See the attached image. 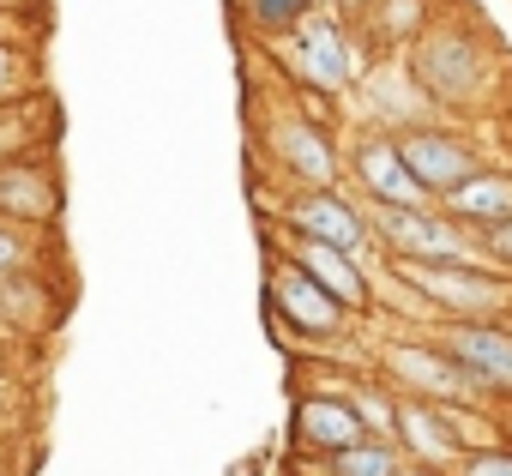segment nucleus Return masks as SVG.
I'll return each instance as SVG.
<instances>
[{
  "label": "nucleus",
  "mask_w": 512,
  "mask_h": 476,
  "mask_svg": "<svg viewBox=\"0 0 512 476\" xmlns=\"http://www.w3.org/2000/svg\"><path fill=\"white\" fill-rule=\"evenodd\" d=\"M350 169H356V181L368 187L374 205H398V211H422V205H434V193L410 175V163H404V151H398V133H362Z\"/></svg>",
  "instance_id": "39448f33"
},
{
  "label": "nucleus",
  "mask_w": 512,
  "mask_h": 476,
  "mask_svg": "<svg viewBox=\"0 0 512 476\" xmlns=\"http://www.w3.org/2000/svg\"><path fill=\"white\" fill-rule=\"evenodd\" d=\"M440 205L458 217V223H470V229H488V223H506L512 217V175H464L452 193H440Z\"/></svg>",
  "instance_id": "4468645a"
},
{
  "label": "nucleus",
  "mask_w": 512,
  "mask_h": 476,
  "mask_svg": "<svg viewBox=\"0 0 512 476\" xmlns=\"http://www.w3.org/2000/svg\"><path fill=\"white\" fill-rule=\"evenodd\" d=\"M290 260H296L320 290H332L350 314H362V308L374 302L368 272H362V260H356V254H344V248H332V242H314V235H296V242H290Z\"/></svg>",
  "instance_id": "9d476101"
},
{
  "label": "nucleus",
  "mask_w": 512,
  "mask_h": 476,
  "mask_svg": "<svg viewBox=\"0 0 512 476\" xmlns=\"http://www.w3.org/2000/svg\"><path fill=\"white\" fill-rule=\"evenodd\" d=\"M320 464H326V476H398V452L386 434H362L356 446L326 452Z\"/></svg>",
  "instance_id": "dca6fc26"
},
{
  "label": "nucleus",
  "mask_w": 512,
  "mask_h": 476,
  "mask_svg": "<svg viewBox=\"0 0 512 476\" xmlns=\"http://www.w3.org/2000/svg\"><path fill=\"white\" fill-rule=\"evenodd\" d=\"M374 229L392 260H422V266H488L482 235L470 223H458L446 205H422V211H398V205H374Z\"/></svg>",
  "instance_id": "f257e3e1"
},
{
  "label": "nucleus",
  "mask_w": 512,
  "mask_h": 476,
  "mask_svg": "<svg viewBox=\"0 0 512 476\" xmlns=\"http://www.w3.org/2000/svg\"><path fill=\"white\" fill-rule=\"evenodd\" d=\"M308 7H314V0H247V19L266 25V31H290Z\"/></svg>",
  "instance_id": "a211bd4d"
},
{
  "label": "nucleus",
  "mask_w": 512,
  "mask_h": 476,
  "mask_svg": "<svg viewBox=\"0 0 512 476\" xmlns=\"http://www.w3.org/2000/svg\"><path fill=\"white\" fill-rule=\"evenodd\" d=\"M482 235V254L500 266V272H512V217L506 223H488V229H476Z\"/></svg>",
  "instance_id": "5701e85b"
},
{
  "label": "nucleus",
  "mask_w": 512,
  "mask_h": 476,
  "mask_svg": "<svg viewBox=\"0 0 512 476\" xmlns=\"http://www.w3.org/2000/svg\"><path fill=\"white\" fill-rule=\"evenodd\" d=\"M7 7H13V0H0V13H7Z\"/></svg>",
  "instance_id": "bb28decb"
},
{
  "label": "nucleus",
  "mask_w": 512,
  "mask_h": 476,
  "mask_svg": "<svg viewBox=\"0 0 512 476\" xmlns=\"http://www.w3.org/2000/svg\"><path fill=\"white\" fill-rule=\"evenodd\" d=\"M368 428H362V416H356V404H344V398H302L296 404V446L308 452V458H326V452H344V446H356Z\"/></svg>",
  "instance_id": "9b49d317"
},
{
  "label": "nucleus",
  "mask_w": 512,
  "mask_h": 476,
  "mask_svg": "<svg viewBox=\"0 0 512 476\" xmlns=\"http://www.w3.org/2000/svg\"><path fill=\"white\" fill-rule=\"evenodd\" d=\"M31 91V61L13 49V43H0V103H13Z\"/></svg>",
  "instance_id": "aec40b11"
},
{
  "label": "nucleus",
  "mask_w": 512,
  "mask_h": 476,
  "mask_svg": "<svg viewBox=\"0 0 512 476\" xmlns=\"http://www.w3.org/2000/svg\"><path fill=\"white\" fill-rule=\"evenodd\" d=\"M272 157H284V169L302 175L308 187H332V181H338V151H332V139H326L314 121H302V115H290V121L272 127Z\"/></svg>",
  "instance_id": "f8f14e48"
},
{
  "label": "nucleus",
  "mask_w": 512,
  "mask_h": 476,
  "mask_svg": "<svg viewBox=\"0 0 512 476\" xmlns=\"http://www.w3.org/2000/svg\"><path fill=\"white\" fill-rule=\"evenodd\" d=\"M458 476H512V452H500V446H482V452L458 458Z\"/></svg>",
  "instance_id": "4be33fe9"
},
{
  "label": "nucleus",
  "mask_w": 512,
  "mask_h": 476,
  "mask_svg": "<svg viewBox=\"0 0 512 476\" xmlns=\"http://www.w3.org/2000/svg\"><path fill=\"white\" fill-rule=\"evenodd\" d=\"M356 416H362V428H368V434H386V440H392V428H398V398L356 392Z\"/></svg>",
  "instance_id": "6ab92c4d"
},
{
  "label": "nucleus",
  "mask_w": 512,
  "mask_h": 476,
  "mask_svg": "<svg viewBox=\"0 0 512 476\" xmlns=\"http://www.w3.org/2000/svg\"><path fill=\"white\" fill-rule=\"evenodd\" d=\"M440 350L482 386V392H512V332L494 320H452Z\"/></svg>",
  "instance_id": "6e6552de"
},
{
  "label": "nucleus",
  "mask_w": 512,
  "mask_h": 476,
  "mask_svg": "<svg viewBox=\"0 0 512 476\" xmlns=\"http://www.w3.org/2000/svg\"><path fill=\"white\" fill-rule=\"evenodd\" d=\"M25 266H31V248H25V235L0 223V284H7V278H19Z\"/></svg>",
  "instance_id": "412c9836"
},
{
  "label": "nucleus",
  "mask_w": 512,
  "mask_h": 476,
  "mask_svg": "<svg viewBox=\"0 0 512 476\" xmlns=\"http://www.w3.org/2000/svg\"><path fill=\"white\" fill-rule=\"evenodd\" d=\"M332 13H356V7H374V0H326Z\"/></svg>",
  "instance_id": "393cba45"
},
{
  "label": "nucleus",
  "mask_w": 512,
  "mask_h": 476,
  "mask_svg": "<svg viewBox=\"0 0 512 476\" xmlns=\"http://www.w3.org/2000/svg\"><path fill=\"white\" fill-rule=\"evenodd\" d=\"M7 410H13V392H7V380H0V422H7Z\"/></svg>",
  "instance_id": "a878e982"
},
{
  "label": "nucleus",
  "mask_w": 512,
  "mask_h": 476,
  "mask_svg": "<svg viewBox=\"0 0 512 476\" xmlns=\"http://www.w3.org/2000/svg\"><path fill=\"white\" fill-rule=\"evenodd\" d=\"M422 7H428V0H374V7H368V25H374L386 43H416Z\"/></svg>",
  "instance_id": "f3484780"
},
{
  "label": "nucleus",
  "mask_w": 512,
  "mask_h": 476,
  "mask_svg": "<svg viewBox=\"0 0 512 476\" xmlns=\"http://www.w3.org/2000/svg\"><path fill=\"white\" fill-rule=\"evenodd\" d=\"M266 296H272V314H278V320H290V326H296V332H308V338H332V332L344 326V314H350V308H344L332 290H320V284L290 260V254L266 272Z\"/></svg>",
  "instance_id": "20e7f679"
},
{
  "label": "nucleus",
  "mask_w": 512,
  "mask_h": 476,
  "mask_svg": "<svg viewBox=\"0 0 512 476\" xmlns=\"http://www.w3.org/2000/svg\"><path fill=\"white\" fill-rule=\"evenodd\" d=\"M392 368L416 386V398H464V404H476L482 398V386L446 356V350H428V344H398L392 350Z\"/></svg>",
  "instance_id": "ddd939ff"
},
{
  "label": "nucleus",
  "mask_w": 512,
  "mask_h": 476,
  "mask_svg": "<svg viewBox=\"0 0 512 476\" xmlns=\"http://www.w3.org/2000/svg\"><path fill=\"white\" fill-rule=\"evenodd\" d=\"M284 37V55H290V67H296V79L302 85H314V91H344V85H356L362 73H368V55H362V43L350 37V25L338 19V13H302L290 31H278Z\"/></svg>",
  "instance_id": "f03ea898"
},
{
  "label": "nucleus",
  "mask_w": 512,
  "mask_h": 476,
  "mask_svg": "<svg viewBox=\"0 0 512 476\" xmlns=\"http://www.w3.org/2000/svg\"><path fill=\"white\" fill-rule=\"evenodd\" d=\"M398 151H404L410 175H416L434 199L452 193L464 175H476V145H470L464 133H452V127H410V133H398Z\"/></svg>",
  "instance_id": "0eeeda50"
},
{
  "label": "nucleus",
  "mask_w": 512,
  "mask_h": 476,
  "mask_svg": "<svg viewBox=\"0 0 512 476\" xmlns=\"http://www.w3.org/2000/svg\"><path fill=\"white\" fill-rule=\"evenodd\" d=\"M398 284H410L422 302H434L452 320H494L512 308V272L488 266H422V260H392Z\"/></svg>",
  "instance_id": "7ed1b4c3"
},
{
  "label": "nucleus",
  "mask_w": 512,
  "mask_h": 476,
  "mask_svg": "<svg viewBox=\"0 0 512 476\" xmlns=\"http://www.w3.org/2000/svg\"><path fill=\"white\" fill-rule=\"evenodd\" d=\"M284 217H290V229H296V235L332 242V248H344V254H356V260H368V248H374L368 217H362L344 193H332V187H308V193H296Z\"/></svg>",
  "instance_id": "423d86ee"
},
{
  "label": "nucleus",
  "mask_w": 512,
  "mask_h": 476,
  "mask_svg": "<svg viewBox=\"0 0 512 476\" xmlns=\"http://www.w3.org/2000/svg\"><path fill=\"white\" fill-rule=\"evenodd\" d=\"M19 139H25V121H19V109H7V103H0V157H7Z\"/></svg>",
  "instance_id": "b1692460"
},
{
  "label": "nucleus",
  "mask_w": 512,
  "mask_h": 476,
  "mask_svg": "<svg viewBox=\"0 0 512 476\" xmlns=\"http://www.w3.org/2000/svg\"><path fill=\"white\" fill-rule=\"evenodd\" d=\"M55 205H61V187H55V175H49V169H37V163H13V169H0V211L49 223V217H55Z\"/></svg>",
  "instance_id": "2eb2a0df"
},
{
  "label": "nucleus",
  "mask_w": 512,
  "mask_h": 476,
  "mask_svg": "<svg viewBox=\"0 0 512 476\" xmlns=\"http://www.w3.org/2000/svg\"><path fill=\"white\" fill-rule=\"evenodd\" d=\"M392 446H404L422 470H440V464H452L464 452L458 446V428H452V410L446 404H416V398H398Z\"/></svg>",
  "instance_id": "1a4fd4ad"
}]
</instances>
